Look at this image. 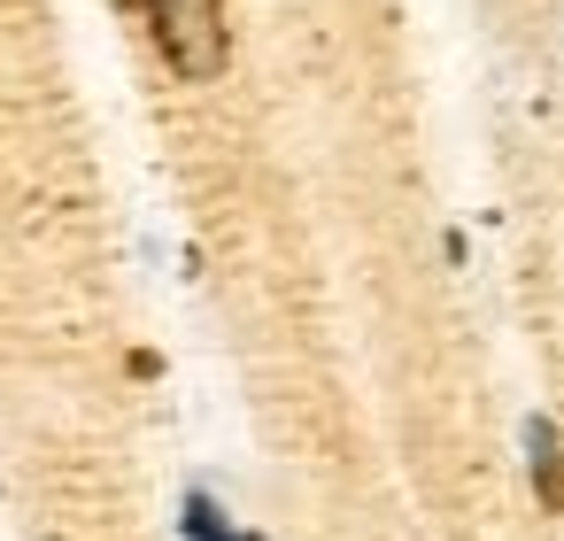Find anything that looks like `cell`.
Instances as JSON below:
<instances>
[{
    "label": "cell",
    "mask_w": 564,
    "mask_h": 541,
    "mask_svg": "<svg viewBox=\"0 0 564 541\" xmlns=\"http://www.w3.org/2000/svg\"><path fill=\"white\" fill-rule=\"evenodd\" d=\"M140 9H148V32H155L163 63H171L186 86L225 78V63H232V24H225V0H140Z\"/></svg>",
    "instance_id": "1"
},
{
    "label": "cell",
    "mask_w": 564,
    "mask_h": 541,
    "mask_svg": "<svg viewBox=\"0 0 564 541\" xmlns=\"http://www.w3.org/2000/svg\"><path fill=\"white\" fill-rule=\"evenodd\" d=\"M525 472H533V502L564 518V441L549 418H525Z\"/></svg>",
    "instance_id": "2"
},
{
    "label": "cell",
    "mask_w": 564,
    "mask_h": 541,
    "mask_svg": "<svg viewBox=\"0 0 564 541\" xmlns=\"http://www.w3.org/2000/svg\"><path fill=\"white\" fill-rule=\"evenodd\" d=\"M178 526H186V541H256V533H240V526L217 510V495H202V487L186 495V518H178Z\"/></svg>",
    "instance_id": "3"
}]
</instances>
